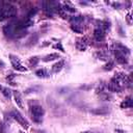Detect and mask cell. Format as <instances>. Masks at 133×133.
<instances>
[{
    "mask_svg": "<svg viewBox=\"0 0 133 133\" xmlns=\"http://www.w3.org/2000/svg\"><path fill=\"white\" fill-rule=\"evenodd\" d=\"M31 114H32V119L36 123L42 122V116L45 114V109L41 105H33L31 107Z\"/></svg>",
    "mask_w": 133,
    "mask_h": 133,
    "instance_id": "6da1fadb",
    "label": "cell"
},
{
    "mask_svg": "<svg viewBox=\"0 0 133 133\" xmlns=\"http://www.w3.org/2000/svg\"><path fill=\"white\" fill-rule=\"evenodd\" d=\"M0 91L3 94V96H4L5 98L10 99V97H11V90H10L8 87H4V86L0 85Z\"/></svg>",
    "mask_w": 133,
    "mask_h": 133,
    "instance_id": "e0dca14e",
    "label": "cell"
},
{
    "mask_svg": "<svg viewBox=\"0 0 133 133\" xmlns=\"http://www.w3.org/2000/svg\"><path fill=\"white\" fill-rule=\"evenodd\" d=\"M130 19H131V16L128 14V15H127V20H128V22H129V23H131V20H130Z\"/></svg>",
    "mask_w": 133,
    "mask_h": 133,
    "instance_id": "83f0119b",
    "label": "cell"
},
{
    "mask_svg": "<svg viewBox=\"0 0 133 133\" xmlns=\"http://www.w3.org/2000/svg\"><path fill=\"white\" fill-rule=\"evenodd\" d=\"M12 94H14V99H15V102L17 103V105H18L20 108H23V107H24V104H23V100H22L21 94H20L18 90L12 91Z\"/></svg>",
    "mask_w": 133,
    "mask_h": 133,
    "instance_id": "9c48e42d",
    "label": "cell"
},
{
    "mask_svg": "<svg viewBox=\"0 0 133 133\" xmlns=\"http://www.w3.org/2000/svg\"><path fill=\"white\" fill-rule=\"evenodd\" d=\"M113 65H114V63L112 62V61H109L108 63H106L105 65H104V70H106V71H110V70H112L113 69Z\"/></svg>",
    "mask_w": 133,
    "mask_h": 133,
    "instance_id": "ffe728a7",
    "label": "cell"
},
{
    "mask_svg": "<svg viewBox=\"0 0 133 133\" xmlns=\"http://www.w3.org/2000/svg\"><path fill=\"white\" fill-rule=\"evenodd\" d=\"M37 38H38V36H37V34H35V36H34V38H33V35L31 36V38L29 39V45H32V44H35L36 43V41H37Z\"/></svg>",
    "mask_w": 133,
    "mask_h": 133,
    "instance_id": "cb8c5ba5",
    "label": "cell"
},
{
    "mask_svg": "<svg viewBox=\"0 0 133 133\" xmlns=\"http://www.w3.org/2000/svg\"><path fill=\"white\" fill-rule=\"evenodd\" d=\"M9 57H10V62H11V64H12V68H14L15 70L20 71V72H26V71H27V69L21 64V61H20V59H19L17 56L10 54Z\"/></svg>",
    "mask_w": 133,
    "mask_h": 133,
    "instance_id": "3957f363",
    "label": "cell"
},
{
    "mask_svg": "<svg viewBox=\"0 0 133 133\" xmlns=\"http://www.w3.org/2000/svg\"><path fill=\"white\" fill-rule=\"evenodd\" d=\"M64 66V60H59L58 62H56L55 64H53L52 66V72L53 73H59Z\"/></svg>",
    "mask_w": 133,
    "mask_h": 133,
    "instance_id": "8fae6325",
    "label": "cell"
},
{
    "mask_svg": "<svg viewBox=\"0 0 133 133\" xmlns=\"http://www.w3.org/2000/svg\"><path fill=\"white\" fill-rule=\"evenodd\" d=\"M81 133H90V132H88V131H84V132H81Z\"/></svg>",
    "mask_w": 133,
    "mask_h": 133,
    "instance_id": "4dcf8cb0",
    "label": "cell"
},
{
    "mask_svg": "<svg viewBox=\"0 0 133 133\" xmlns=\"http://www.w3.org/2000/svg\"><path fill=\"white\" fill-rule=\"evenodd\" d=\"M114 55H115V59L118 63H122V64H125L128 62V59H127V56L124 55L123 53H121L119 51L117 50H114Z\"/></svg>",
    "mask_w": 133,
    "mask_h": 133,
    "instance_id": "8992f818",
    "label": "cell"
},
{
    "mask_svg": "<svg viewBox=\"0 0 133 133\" xmlns=\"http://www.w3.org/2000/svg\"><path fill=\"white\" fill-rule=\"evenodd\" d=\"M2 4H3V2H0V21H3L4 20L3 15H2Z\"/></svg>",
    "mask_w": 133,
    "mask_h": 133,
    "instance_id": "d4e9b609",
    "label": "cell"
},
{
    "mask_svg": "<svg viewBox=\"0 0 133 133\" xmlns=\"http://www.w3.org/2000/svg\"><path fill=\"white\" fill-rule=\"evenodd\" d=\"M38 60H39V58L36 57V56H34V57H31V58L29 59V63H30L31 65H35V64L38 62Z\"/></svg>",
    "mask_w": 133,
    "mask_h": 133,
    "instance_id": "44dd1931",
    "label": "cell"
},
{
    "mask_svg": "<svg viewBox=\"0 0 133 133\" xmlns=\"http://www.w3.org/2000/svg\"><path fill=\"white\" fill-rule=\"evenodd\" d=\"M70 21L72 23H74V25H79V24H81L84 21V17L83 16H80V15L74 16V17H71L70 18Z\"/></svg>",
    "mask_w": 133,
    "mask_h": 133,
    "instance_id": "7c38bea8",
    "label": "cell"
},
{
    "mask_svg": "<svg viewBox=\"0 0 133 133\" xmlns=\"http://www.w3.org/2000/svg\"><path fill=\"white\" fill-rule=\"evenodd\" d=\"M132 105H133V102H132L131 97H128L126 100H124L121 103V107L122 108H130V107H132Z\"/></svg>",
    "mask_w": 133,
    "mask_h": 133,
    "instance_id": "9a60e30c",
    "label": "cell"
},
{
    "mask_svg": "<svg viewBox=\"0 0 133 133\" xmlns=\"http://www.w3.org/2000/svg\"><path fill=\"white\" fill-rule=\"evenodd\" d=\"M0 133H5V130H4V124L1 122L0 123Z\"/></svg>",
    "mask_w": 133,
    "mask_h": 133,
    "instance_id": "4316f807",
    "label": "cell"
},
{
    "mask_svg": "<svg viewBox=\"0 0 133 133\" xmlns=\"http://www.w3.org/2000/svg\"><path fill=\"white\" fill-rule=\"evenodd\" d=\"M92 114H96V115H105L109 112V109L107 107H99V108H95L90 111Z\"/></svg>",
    "mask_w": 133,
    "mask_h": 133,
    "instance_id": "30bf717a",
    "label": "cell"
},
{
    "mask_svg": "<svg viewBox=\"0 0 133 133\" xmlns=\"http://www.w3.org/2000/svg\"><path fill=\"white\" fill-rule=\"evenodd\" d=\"M94 36H95V38L97 41L101 42V41H103L105 38V32L101 28H96L95 31H94Z\"/></svg>",
    "mask_w": 133,
    "mask_h": 133,
    "instance_id": "52a82bcc",
    "label": "cell"
},
{
    "mask_svg": "<svg viewBox=\"0 0 133 133\" xmlns=\"http://www.w3.org/2000/svg\"><path fill=\"white\" fill-rule=\"evenodd\" d=\"M14 31H15V22L9 23L3 27V33L8 37H14Z\"/></svg>",
    "mask_w": 133,
    "mask_h": 133,
    "instance_id": "277c9868",
    "label": "cell"
},
{
    "mask_svg": "<svg viewBox=\"0 0 133 133\" xmlns=\"http://www.w3.org/2000/svg\"><path fill=\"white\" fill-rule=\"evenodd\" d=\"M106 87L108 88L109 91H112V92H118V91L122 90V87H121V86H119L113 79H111V80L107 83Z\"/></svg>",
    "mask_w": 133,
    "mask_h": 133,
    "instance_id": "5b68a950",
    "label": "cell"
},
{
    "mask_svg": "<svg viewBox=\"0 0 133 133\" xmlns=\"http://www.w3.org/2000/svg\"><path fill=\"white\" fill-rule=\"evenodd\" d=\"M11 115H12V117L23 127V128H25V129H28V127H29V124H28V122L25 119V117L18 111V110H14L12 112H11Z\"/></svg>",
    "mask_w": 133,
    "mask_h": 133,
    "instance_id": "7a4b0ae2",
    "label": "cell"
},
{
    "mask_svg": "<svg viewBox=\"0 0 133 133\" xmlns=\"http://www.w3.org/2000/svg\"><path fill=\"white\" fill-rule=\"evenodd\" d=\"M115 131H116L117 133H124V131H122V130H119V129H116Z\"/></svg>",
    "mask_w": 133,
    "mask_h": 133,
    "instance_id": "f546056e",
    "label": "cell"
},
{
    "mask_svg": "<svg viewBox=\"0 0 133 133\" xmlns=\"http://www.w3.org/2000/svg\"><path fill=\"white\" fill-rule=\"evenodd\" d=\"M85 38H81V39H78L77 43H76V48L79 50V51H84L86 49V42H84Z\"/></svg>",
    "mask_w": 133,
    "mask_h": 133,
    "instance_id": "4fadbf2b",
    "label": "cell"
},
{
    "mask_svg": "<svg viewBox=\"0 0 133 133\" xmlns=\"http://www.w3.org/2000/svg\"><path fill=\"white\" fill-rule=\"evenodd\" d=\"M115 50L119 51L121 53H123V54L126 55V56H128V55L130 54V50H129V48L126 47V46H124L123 44H119V43L115 44Z\"/></svg>",
    "mask_w": 133,
    "mask_h": 133,
    "instance_id": "ba28073f",
    "label": "cell"
},
{
    "mask_svg": "<svg viewBox=\"0 0 133 133\" xmlns=\"http://www.w3.org/2000/svg\"><path fill=\"white\" fill-rule=\"evenodd\" d=\"M35 132H36V133H46V132L43 131V130H35Z\"/></svg>",
    "mask_w": 133,
    "mask_h": 133,
    "instance_id": "f1b7e54d",
    "label": "cell"
},
{
    "mask_svg": "<svg viewBox=\"0 0 133 133\" xmlns=\"http://www.w3.org/2000/svg\"><path fill=\"white\" fill-rule=\"evenodd\" d=\"M35 75H36L38 78H46V77H48V76H49L48 72H47L46 70H44V69L37 70V71L35 72Z\"/></svg>",
    "mask_w": 133,
    "mask_h": 133,
    "instance_id": "d6986e66",
    "label": "cell"
},
{
    "mask_svg": "<svg viewBox=\"0 0 133 133\" xmlns=\"http://www.w3.org/2000/svg\"><path fill=\"white\" fill-rule=\"evenodd\" d=\"M78 26H79V25H75V26H74V25H72V26H71V28H72L74 31H76V32H78V33H81V32H82V29H80Z\"/></svg>",
    "mask_w": 133,
    "mask_h": 133,
    "instance_id": "603a6c76",
    "label": "cell"
},
{
    "mask_svg": "<svg viewBox=\"0 0 133 133\" xmlns=\"http://www.w3.org/2000/svg\"><path fill=\"white\" fill-rule=\"evenodd\" d=\"M62 9L66 10V11H70V12H76V8L71 4V2L66 1V2H63V7Z\"/></svg>",
    "mask_w": 133,
    "mask_h": 133,
    "instance_id": "2e32d148",
    "label": "cell"
},
{
    "mask_svg": "<svg viewBox=\"0 0 133 133\" xmlns=\"http://www.w3.org/2000/svg\"><path fill=\"white\" fill-rule=\"evenodd\" d=\"M57 58H59V54H58V53H51V54L46 55V56L43 58V60H44L45 62H48V61L55 60V59H57Z\"/></svg>",
    "mask_w": 133,
    "mask_h": 133,
    "instance_id": "5bb4252c",
    "label": "cell"
},
{
    "mask_svg": "<svg viewBox=\"0 0 133 133\" xmlns=\"http://www.w3.org/2000/svg\"><path fill=\"white\" fill-rule=\"evenodd\" d=\"M54 48H59L61 52H64V49H63V47L61 46V44H60V43H58V44H57L56 46H54Z\"/></svg>",
    "mask_w": 133,
    "mask_h": 133,
    "instance_id": "484cf974",
    "label": "cell"
},
{
    "mask_svg": "<svg viewBox=\"0 0 133 133\" xmlns=\"http://www.w3.org/2000/svg\"><path fill=\"white\" fill-rule=\"evenodd\" d=\"M36 11H37V9L36 8H32L29 12H28V15H27V17H28V19H31L35 14H36Z\"/></svg>",
    "mask_w": 133,
    "mask_h": 133,
    "instance_id": "7402d4cb",
    "label": "cell"
},
{
    "mask_svg": "<svg viewBox=\"0 0 133 133\" xmlns=\"http://www.w3.org/2000/svg\"><path fill=\"white\" fill-rule=\"evenodd\" d=\"M20 133H25V132H22V131H21V132H20Z\"/></svg>",
    "mask_w": 133,
    "mask_h": 133,
    "instance_id": "1f68e13d",
    "label": "cell"
},
{
    "mask_svg": "<svg viewBox=\"0 0 133 133\" xmlns=\"http://www.w3.org/2000/svg\"><path fill=\"white\" fill-rule=\"evenodd\" d=\"M99 98H100L101 100H103V101H110V100L112 99L111 95H110V94H108L106 90H104V91L100 92V94H99Z\"/></svg>",
    "mask_w": 133,
    "mask_h": 133,
    "instance_id": "ac0fdd59",
    "label": "cell"
}]
</instances>
